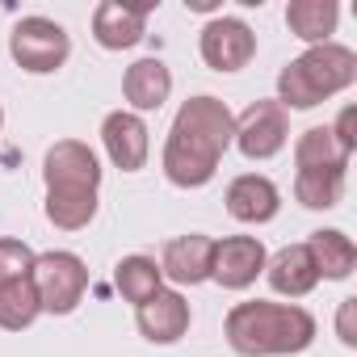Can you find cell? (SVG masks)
Returning a JSON list of instances; mask_svg holds the SVG:
<instances>
[{
	"label": "cell",
	"mask_w": 357,
	"mask_h": 357,
	"mask_svg": "<svg viewBox=\"0 0 357 357\" xmlns=\"http://www.w3.org/2000/svg\"><path fill=\"white\" fill-rule=\"evenodd\" d=\"M265 269H269V286L286 298H303L319 286V269H315L307 244H286L273 261H265Z\"/></svg>",
	"instance_id": "cell-16"
},
{
	"label": "cell",
	"mask_w": 357,
	"mask_h": 357,
	"mask_svg": "<svg viewBox=\"0 0 357 357\" xmlns=\"http://www.w3.org/2000/svg\"><path fill=\"white\" fill-rule=\"evenodd\" d=\"M122 93L130 101V114H147V109H160L172 93V72L164 59H139L126 68L122 76Z\"/></svg>",
	"instance_id": "cell-15"
},
{
	"label": "cell",
	"mask_w": 357,
	"mask_h": 357,
	"mask_svg": "<svg viewBox=\"0 0 357 357\" xmlns=\"http://www.w3.org/2000/svg\"><path fill=\"white\" fill-rule=\"evenodd\" d=\"M357 80V55L340 43L307 47L298 59H290L278 76V105L282 109H315L328 97L344 93Z\"/></svg>",
	"instance_id": "cell-3"
},
{
	"label": "cell",
	"mask_w": 357,
	"mask_h": 357,
	"mask_svg": "<svg viewBox=\"0 0 357 357\" xmlns=\"http://www.w3.org/2000/svg\"><path fill=\"white\" fill-rule=\"evenodd\" d=\"M231 135L236 118L219 97H190L176 109L164 139V176L176 190H202L206 181H215L219 160L231 147Z\"/></svg>",
	"instance_id": "cell-1"
},
{
	"label": "cell",
	"mask_w": 357,
	"mask_h": 357,
	"mask_svg": "<svg viewBox=\"0 0 357 357\" xmlns=\"http://www.w3.org/2000/svg\"><path fill=\"white\" fill-rule=\"evenodd\" d=\"M353 311H357V298H344L340 303V315H336V332H340V340L353 349L357 344V332H353Z\"/></svg>",
	"instance_id": "cell-26"
},
{
	"label": "cell",
	"mask_w": 357,
	"mask_h": 357,
	"mask_svg": "<svg viewBox=\"0 0 357 357\" xmlns=\"http://www.w3.org/2000/svg\"><path fill=\"white\" fill-rule=\"evenodd\" d=\"M34 265H38V252L22 240H0V282H22V278H34Z\"/></svg>",
	"instance_id": "cell-24"
},
{
	"label": "cell",
	"mask_w": 357,
	"mask_h": 357,
	"mask_svg": "<svg viewBox=\"0 0 357 357\" xmlns=\"http://www.w3.org/2000/svg\"><path fill=\"white\" fill-rule=\"evenodd\" d=\"M265 244L257 236H227L215 240V257H211V278L223 290H244L257 282V273H265Z\"/></svg>",
	"instance_id": "cell-9"
},
{
	"label": "cell",
	"mask_w": 357,
	"mask_h": 357,
	"mask_svg": "<svg viewBox=\"0 0 357 357\" xmlns=\"http://www.w3.org/2000/svg\"><path fill=\"white\" fill-rule=\"evenodd\" d=\"M336 22H340V5H336V0H290V5H286L290 34L311 43V47H324L328 34L336 30Z\"/></svg>",
	"instance_id": "cell-18"
},
{
	"label": "cell",
	"mask_w": 357,
	"mask_h": 357,
	"mask_svg": "<svg viewBox=\"0 0 357 357\" xmlns=\"http://www.w3.org/2000/svg\"><path fill=\"white\" fill-rule=\"evenodd\" d=\"M0 126H5V109H0Z\"/></svg>",
	"instance_id": "cell-27"
},
{
	"label": "cell",
	"mask_w": 357,
	"mask_h": 357,
	"mask_svg": "<svg viewBox=\"0 0 357 357\" xmlns=\"http://www.w3.org/2000/svg\"><path fill=\"white\" fill-rule=\"evenodd\" d=\"M34 290H38L43 311L72 315L89 290V269L76 252H43L34 265Z\"/></svg>",
	"instance_id": "cell-5"
},
{
	"label": "cell",
	"mask_w": 357,
	"mask_h": 357,
	"mask_svg": "<svg viewBox=\"0 0 357 357\" xmlns=\"http://www.w3.org/2000/svg\"><path fill=\"white\" fill-rule=\"evenodd\" d=\"M353 122H357V109L349 105V109H340V118H336V126H332V139L353 155V147H357V135H353Z\"/></svg>",
	"instance_id": "cell-25"
},
{
	"label": "cell",
	"mask_w": 357,
	"mask_h": 357,
	"mask_svg": "<svg viewBox=\"0 0 357 357\" xmlns=\"http://www.w3.org/2000/svg\"><path fill=\"white\" fill-rule=\"evenodd\" d=\"M294 198L307 211H332L344 198V168H298Z\"/></svg>",
	"instance_id": "cell-19"
},
{
	"label": "cell",
	"mask_w": 357,
	"mask_h": 357,
	"mask_svg": "<svg viewBox=\"0 0 357 357\" xmlns=\"http://www.w3.org/2000/svg\"><path fill=\"white\" fill-rule=\"evenodd\" d=\"M38 315H43V303H38L34 278L0 282V328H5V332H22V328H30Z\"/></svg>",
	"instance_id": "cell-22"
},
{
	"label": "cell",
	"mask_w": 357,
	"mask_h": 357,
	"mask_svg": "<svg viewBox=\"0 0 357 357\" xmlns=\"http://www.w3.org/2000/svg\"><path fill=\"white\" fill-rule=\"evenodd\" d=\"M47 190H97L101 185V164L89 143L80 139H59L47 160H43Z\"/></svg>",
	"instance_id": "cell-8"
},
{
	"label": "cell",
	"mask_w": 357,
	"mask_h": 357,
	"mask_svg": "<svg viewBox=\"0 0 357 357\" xmlns=\"http://www.w3.org/2000/svg\"><path fill=\"white\" fill-rule=\"evenodd\" d=\"M298 168H349V151L332 139V126H311L294 139Z\"/></svg>",
	"instance_id": "cell-23"
},
{
	"label": "cell",
	"mask_w": 357,
	"mask_h": 357,
	"mask_svg": "<svg viewBox=\"0 0 357 357\" xmlns=\"http://www.w3.org/2000/svg\"><path fill=\"white\" fill-rule=\"evenodd\" d=\"M155 9V0H143V5H126V0H101L93 9V38L105 51H126L135 43H143L147 30V13Z\"/></svg>",
	"instance_id": "cell-10"
},
{
	"label": "cell",
	"mask_w": 357,
	"mask_h": 357,
	"mask_svg": "<svg viewBox=\"0 0 357 357\" xmlns=\"http://www.w3.org/2000/svg\"><path fill=\"white\" fill-rule=\"evenodd\" d=\"M286 139H290V118L278 101H252L236 118V135H231L244 160H269L286 147Z\"/></svg>",
	"instance_id": "cell-6"
},
{
	"label": "cell",
	"mask_w": 357,
	"mask_h": 357,
	"mask_svg": "<svg viewBox=\"0 0 357 357\" xmlns=\"http://www.w3.org/2000/svg\"><path fill=\"white\" fill-rule=\"evenodd\" d=\"M227 215L236 219V223H269L278 211H282V194H278V185L269 181V176H261V172H244V176H236V181L227 185Z\"/></svg>",
	"instance_id": "cell-14"
},
{
	"label": "cell",
	"mask_w": 357,
	"mask_h": 357,
	"mask_svg": "<svg viewBox=\"0 0 357 357\" xmlns=\"http://www.w3.org/2000/svg\"><path fill=\"white\" fill-rule=\"evenodd\" d=\"M101 143H105V155L114 160V168L122 172H139L147 164V151H151V139H147V122L130 109H114L105 114L101 122Z\"/></svg>",
	"instance_id": "cell-11"
},
{
	"label": "cell",
	"mask_w": 357,
	"mask_h": 357,
	"mask_svg": "<svg viewBox=\"0 0 357 357\" xmlns=\"http://www.w3.org/2000/svg\"><path fill=\"white\" fill-rule=\"evenodd\" d=\"M223 336L240 357H286L315 340V315L298 303H236L223 319Z\"/></svg>",
	"instance_id": "cell-2"
},
{
	"label": "cell",
	"mask_w": 357,
	"mask_h": 357,
	"mask_svg": "<svg viewBox=\"0 0 357 357\" xmlns=\"http://www.w3.org/2000/svg\"><path fill=\"white\" fill-rule=\"evenodd\" d=\"M47 219L59 231H80L97 219V190H47Z\"/></svg>",
	"instance_id": "cell-21"
},
{
	"label": "cell",
	"mask_w": 357,
	"mask_h": 357,
	"mask_svg": "<svg viewBox=\"0 0 357 357\" xmlns=\"http://www.w3.org/2000/svg\"><path fill=\"white\" fill-rule=\"evenodd\" d=\"M135 324H139V332L151 344H176L190 332V303H185V294H176V290H155L135 311Z\"/></svg>",
	"instance_id": "cell-12"
},
{
	"label": "cell",
	"mask_w": 357,
	"mask_h": 357,
	"mask_svg": "<svg viewBox=\"0 0 357 357\" xmlns=\"http://www.w3.org/2000/svg\"><path fill=\"white\" fill-rule=\"evenodd\" d=\"M307 252H311L319 278H328V282H344V278L357 269V244H353L344 231H336V227H328V231H311Z\"/></svg>",
	"instance_id": "cell-17"
},
{
	"label": "cell",
	"mask_w": 357,
	"mask_h": 357,
	"mask_svg": "<svg viewBox=\"0 0 357 357\" xmlns=\"http://www.w3.org/2000/svg\"><path fill=\"white\" fill-rule=\"evenodd\" d=\"M164 282V273H160V265L151 261V257H122L118 265H114V286H118V294L126 298V303H135V307H143L155 290H164L160 286Z\"/></svg>",
	"instance_id": "cell-20"
},
{
	"label": "cell",
	"mask_w": 357,
	"mask_h": 357,
	"mask_svg": "<svg viewBox=\"0 0 357 357\" xmlns=\"http://www.w3.org/2000/svg\"><path fill=\"white\" fill-rule=\"evenodd\" d=\"M9 55L22 72L30 76H47V72H59L72 55V38L59 22L51 17H22L9 34Z\"/></svg>",
	"instance_id": "cell-4"
},
{
	"label": "cell",
	"mask_w": 357,
	"mask_h": 357,
	"mask_svg": "<svg viewBox=\"0 0 357 357\" xmlns=\"http://www.w3.org/2000/svg\"><path fill=\"white\" fill-rule=\"evenodd\" d=\"M211 257H215V240L202 236V231H190V236H176L164 244V257H160V273L176 286H198L211 278Z\"/></svg>",
	"instance_id": "cell-13"
},
{
	"label": "cell",
	"mask_w": 357,
	"mask_h": 357,
	"mask_svg": "<svg viewBox=\"0 0 357 357\" xmlns=\"http://www.w3.org/2000/svg\"><path fill=\"white\" fill-rule=\"evenodd\" d=\"M198 51H202L206 68H215V72H240L257 55V34L240 17H215V22L202 26Z\"/></svg>",
	"instance_id": "cell-7"
}]
</instances>
